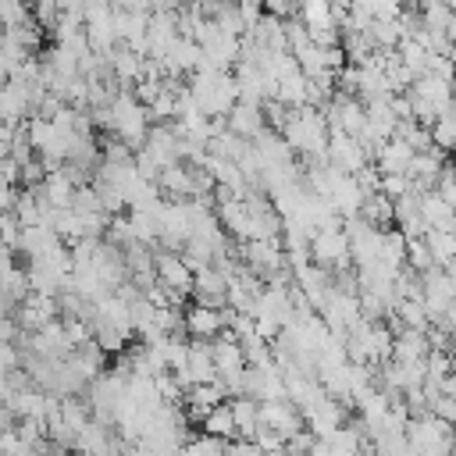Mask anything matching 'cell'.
I'll return each instance as SVG.
<instances>
[{"label": "cell", "instance_id": "30bf717a", "mask_svg": "<svg viewBox=\"0 0 456 456\" xmlns=\"http://www.w3.org/2000/svg\"><path fill=\"white\" fill-rule=\"evenodd\" d=\"M410 160H413V150H410L403 139H395V135L385 139V142L374 150V157H370V164H374L378 175H406Z\"/></svg>", "mask_w": 456, "mask_h": 456}, {"label": "cell", "instance_id": "4fadbf2b", "mask_svg": "<svg viewBox=\"0 0 456 456\" xmlns=\"http://www.w3.org/2000/svg\"><path fill=\"white\" fill-rule=\"evenodd\" d=\"M224 128L232 132V135H239V139H253L260 128H267L264 125V114H260V107L256 103H242V100H235V107L224 114Z\"/></svg>", "mask_w": 456, "mask_h": 456}, {"label": "cell", "instance_id": "7a4b0ae2", "mask_svg": "<svg viewBox=\"0 0 456 456\" xmlns=\"http://www.w3.org/2000/svg\"><path fill=\"white\" fill-rule=\"evenodd\" d=\"M306 253H310V264H314V267H324L328 274L353 267V260H349V239H346V232H342V228L314 232V235H310Z\"/></svg>", "mask_w": 456, "mask_h": 456}, {"label": "cell", "instance_id": "9c48e42d", "mask_svg": "<svg viewBox=\"0 0 456 456\" xmlns=\"http://www.w3.org/2000/svg\"><path fill=\"white\" fill-rule=\"evenodd\" d=\"M328 203H331V210H335L342 221H346V217H356L360 207H363V192H360L356 178L335 171V175H331V189H328Z\"/></svg>", "mask_w": 456, "mask_h": 456}, {"label": "cell", "instance_id": "7402d4cb", "mask_svg": "<svg viewBox=\"0 0 456 456\" xmlns=\"http://www.w3.org/2000/svg\"><path fill=\"white\" fill-rule=\"evenodd\" d=\"M403 264H406L410 271H417V274H424L428 267H435V264H431V253H428V246H424V235H417V239H406V249H403Z\"/></svg>", "mask_w": 456, "mask_h": 456}, {"label": "cell", "instance_id": "6da1fadb", "mask_svg": "<svg viewBox=\"0 0 456 456\" xmlns=\"http://www.w3.org/2000/svg\"><path fill=\"white\" fill-rule=\"evenodd\" d=\"M110 110V135L118 142H125L132 153L142 146L146 132H150V118H146V107L132 96V89H118L114 103L107 107Z\"/></svg>", "mask_w": 456, "mask_h": 456}, {"label": "cell", "instance_id": "44dd1931", "mask_svg": "<svg viewBox=\"0 0 456 456\" xmlns=\"http://www.w3.org/2000/svg\"><path fill=\"white\" fill-rule=\"evenodd\" d=\"M11 214H14V221H18L21 228L39 224V200H36V192H32V189L18 192V196H14V207H11Z\"/></svg>", "mask_w": 456, "mask_h": 456}, {"label": "cell", "instance_id": "8992f818", "mask_svg": "<svg viewBox=\"0 0 456 456\" xmlns=\"http://www.w3.org/2000/svg\"><path fill=\"white\" fill-rule=\"evenodd\" d=\"M260 428L274 431L285 442L296 431H303V417L289 399H267V403H260Z\"/></svg>", "mask_w": 456, "mask_h": 456}, {"label": "cell", "instance_id": "cb8c5ba5", "mask_svg": "<svg viewBox=\"0 0 456 456\" xmlns=\"http://www.w3.org/2000/svg\"><path fill=\"white\" fill-rule=\"evenodd\" d=\"M18 239H21V224L14 221V214H0V242L4 249H18Z\"/></svg>", "mask_w": 456, "mask_h": 456}, {"label": "cell", "instance_id": "9a60e30c", "mask_svg": "<svg viewBox=\"0 0 456 456\" xmlns=\"http://www.w3.org/2000/svg\"><path fill=\"white\" fill-rule=\"evenodd\" d=\"M228 410H232V424H235V438H253L256 428H260V403L249 399V395H232L228 399Z\"/></svg>", "mask_w": 456, "mask_h": 456}, {"label": "cell", "instance_id": "d6986e66", "mask_svg": "<svg viewBox=\"0 0 456 456\" xmlns=\"http://www.w3.org/2000/svg\"><path fill=\"white\" fill-rule=\"evenodd\" d=\"M200 424H203V435H210V438H221V442H232L235 438V424H232L228 403H217Z\"/></svg>", "mask_w": 456, "mask_h": 456}, {"label": "cell", "instance_id": "484cf974", "mask_svg": "<svg viewBox=\"0 0 456 456\" xmlns=\"http://www.w3.org/2000/svg\"><path fill=\"white\" fill-rule=\"evenodd\" d=\"M224 456H264V452L246 438H232V442H224Z\"/></svg>", "mask_w": 456, "mask_h": 456}, {"label": "cell", "instance_id": "603a6c76", "mask_svg": "<svg viewBox=\"0 0 456 456\" xmlns=\"http://www.w3.org/2000/svg\"><path fill=\"white\" fill-rule=\"evenodd\" d=\"M25 21H32L28 0H0V28H14Z\"/></svg>", "mask_w": 456, "mask_h": 456}, {"label": "cell", "instance_id": "f546056e", "mask_svg": "<svg viewBox=\"0 0 456 456\" xmlns=\"http://www.w3.org/2000/svg\"><path fill=\"white\" fill-rule=\"evenodd\" d=\"M217 4H232V7H239V4H249V0H217Z\"/></svg>", "mask_w": 456, "mask_h": 456}, {"label": "cell", "instance_id": "3957f363", "mask_svg": "<svg viewBox=\"0 0 456 456\" xmlns=\"http://www.w3.org/2000/svg\"><path fill=\"white\" fill-rule=\"evenodd\" d=\"M406 442L413 456H449V424L424 413L406 420Z\"/></svg>", "mask_w": 456, "mask_h": 456}, {"label": "cell", "instance_id": "5b68a950", "mask_svg": "<svg viewBox=\"0 0 456 456\" xmlns=\"http://www.w3.org/2000/svg\"><path fill=\"white\" fill-rule=\"evenodd\" d=\"M153 274H157V285H164V289H175V292H182V296L192 292V271H189V264L182 260V253L157 249V253H153Z\"/></svg>", "mask_w": 456, "mask_h": 456}, {"label": "cell", "instance_id": "e0dca14e", "mask_svg": "<svg viewBox=\"0 0 456 456\" xmlns=\"http://www.w3.org/2000/svg\"><path fill=\"white\" fill-rule=\"evenodd\" d=\"M420 217H424V224L435 228V232H452V207L442 203V200L435 196V189L420 192Z\"/></svg>", "mask_w": 456, "mask_h": 456}, {"label": "cell", "instance_id": "52a82bcc", "mask_svg": "<svg viewBox=\"0 0 456 456\" xmlns=\"http://www.w3.org/2000/svg\"><path fill=\"white\" fill-rule=\"evenodd\" d=\"M182 328H185L189 338L210 342V338H217V335L224 331V306H221V310H210V306H196V303H192V306L182 314Z\"/></svg>", "mask_w": 456, "mask_h": 456}, {"label": "cell", "instance_id": "ba28073f", "mask_svg": "<svg viewBox=\"0 0 456 456\" xmlns=\"http://www.w3.org/2000/svg\"><path fill=\"white\" fill-rule=\"evenodd\" d=\"M346 424V403H338V399H331V395H324L314 410H306L303 413V428L314 435V438H328L335 428H342Z\"/></svg>", "mask_w": 456, "mask_h": 456}, {"label": "cell", "instance_id": "ffe728a7", "mask_svg": "<svg viewBox=\"0 0 456 456\" xmlns=\"http://www.w3.org/2000/svg\"><path fill=\"white\" fill-rule=\"evenodd\" d=\"M428 135H431V146H435V150L449 153V150H452V139H456V121H452V110L438 114V118L428 125Z\"/></svg>", "mask_w": 456, "mask_h": 456}, {"label": "cell", "instance_id": "8fae6325", "mask_svg": "<svg viewBox=\"0 0 456 456\" xmlns=\"http://www.w3.org/2000/svg\"><path fill=\"white\" fill-rule=\"evenodd\" d=\"M189 296L196 299V306L221 310V306H224V278L207 264V267H200V271L192 274V292H189Z\"/></svg>", "mask_w": 456, "mask_h": 456}, {"label": "cell", "instance_id": "f1b7e54d", "mask_svg": "<svg viewBox=\"0 0 456 456\" xmlns=\"http://www.w3.org/2000/svg\"><path fill=\"white\" fill-rule=\"evenodd\" d=\"M68 456H93V452H86V449H71Z\"/></svg>", "mask_w": 456, "mask_h": 456}, {"label": "cell", "instance_id": "d4e9b609", "mask_svg": "<svg viewBox=\"0 0 456 456\" xmlns=\"http://www.w3.org/2000/svg\"><path fill=\"white\" fill-rule=\"evenodd\" d=\"M0 370H21V349L14 342H0Z\"/></svg>", "mask_w": 456, "mask_h": 456}, {"label": "cell", "instance_id": "4316f807", "mask_svg": "<svg viewBox=\"0 0 456 456\" xmlns=\"http://www.w3.org/2000/svg\"><path fill=\"white\" fill-rule=\"evenodd\" d=\"M14 196H18V189L0 175V214H7V210L14 207Z\"/></svg>", "mask_w": 456, "mask_h": 456}, {"label": "cell", "instance_id": "7c38bea8", "mask_svg": "<svg viewBox=\"0 0 456 456\" xmlns=\"http://www.w3.org/2000/svg\"><path fill=\"white\" fill-rule=\"evenodd\" d=\"M114 36H118V46L146 57V18L142 14L114 11Z\"/></svg>", "mask_w": 456, "mask_h": 456}, {"label": "cell", "instance_id": "2e32d148", "mask_svg": "<svg viewBox=\"0 0 456 456\" xmlns=\"http://www.w3.org/2000/svg\"><path fill=\"white\" fill-rule=\"evenodd\" d=\"M107 61H110V75H114V82L121 89H128V86L139 82V75H142V53H132L125 46H114L107 53Z\"/></svg>", "mask_w": 456, "mask_h": 456}, {"label": "cell", "instance_id": "ac0fdd59", "mask_svg": "<svg viewBox=\"0 0 456 456\" xmlns=\"http://www.w3.org/2000/svg\"><path fill=\"white\" fill-rule=\"evenodd\" d=\"M424 246H428L435 267L452 271V256H456V235H452V232H435V228H428V232H424Z\"/></svg>", "mask_w": 456, "mask_h": 456}, {"label": "cell", "instance_id": "83f0119b", "mask_svg": "<svg viewBox=\"0 0 456 456\" xmlns=\"http://www.w3.org/2000/svg\"><path fill=\"white\" fill-rule=\"evenodd\" d=\"M11 395V374L7 370H0V406H4V399Z\"/></svg>", "mask_w": 456, "mask_h": 456}, {"label": "cell", "instance_id": "5bb4252c", "mask_svg": "<svg viewBox=\"0 0 456 456\" xmlns=\"http://www.w3.org/2000/svg\"><path fill=\"white\" fill-rule=\"evenodd\" d=\"M64 242L57 239V232L53 228H46V224H28V228H21V239H18V249L28 256V260H39V256H46V253H53V249H61Z\"/></svg>", "mask_w": 456, "mask_h": 456}, {"label": "cell", "instance_id": "277c9868", "mask_svg": "<svg viewBox=\"0 0 456 456\" xmlns=\"http://www.w3.org/2000/svg\"><path fill=\"white\" fill-rule=\"evenodd\" d=\"M324 164H331V167L342 171V175H356V171L367 167L370 160H367V153H363V146H360L356 139H349V135H342V132H331V135H328V146H324Z\"/></svg>", "mask_w": 456, "mask_h": 456}]
</instances>
